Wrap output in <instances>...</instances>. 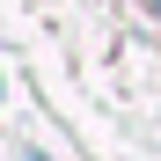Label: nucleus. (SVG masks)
Segmentation results:
<instances>
[{
    "mask_svg": "<svg viewBox=\"0 0 161 161\" xmlns=\"http://www.w3.org/2000/svg\"><path fill=\"white\" fill-rule=\"evenodd\" d=\"M22 161H44V154H22Z\"/></svg>",
    "mask_w": 161,
    "mask_h": 161,
    "instance_id": "obj_1",
    "label": "nucleus"
}]
</instances>
